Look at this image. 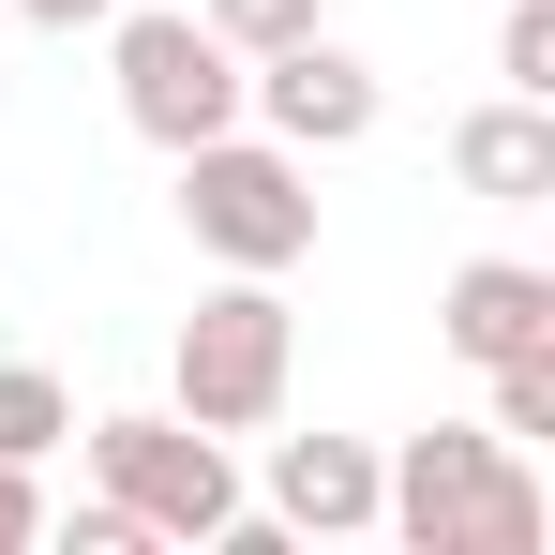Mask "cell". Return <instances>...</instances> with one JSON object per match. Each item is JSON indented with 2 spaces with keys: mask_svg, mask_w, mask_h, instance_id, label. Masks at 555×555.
Returning <instances> with one entry per match:
<instances>
[{
  "mask_svg": "<svg viewBox=\"0 0 555 555\" xmlns=\"http://www.w3.org/2000/svg\"><path fill=\"white\" fill-rule=\"evenodd\" d=\"M241 61H271V46H300V30H331V0H195Z\"/></svg>",
  "mask_w": 555,
  "mask_h": 555,
  "instance_id": "12",
  "label": "cell"
},
{
  "mask_svg": "<svg viewBox=\"0 0 555 555\" xmlns=\"http://www.w3.org/2000/svg\"><path fill=\"white\" fill-rule=\"evenodd\" d=\"M105 30H120V120L151 151H195L241 120V46L210 15H105Z\"/></svg>",
  "mask_w": 555,
  "mask_h": 555,
  "instance_id": "5",
  "label": "cell"
},
{
  "mask_svg": "<svg viewBox=\"0 0 555 555\" xmlns=\"http://www.w3.org/2000/svg\"><path fill=\"white\" fill-rule=\"evenodd\" d=\"M495 91H541V105H555V0H511V30H495Z\"/></svg>",
  "mask_w": 555,
  "mask_h": 555,
  "instance_id": "13",
  "label": "cell"
},
{
  "mask_svg": "<svg viewBox=\"0 0 555 555\" xmlns=\"http://www.w3.org/2000/svg\"><path fill=\"white\" fill-rule=\"evenodd\" d=\"M271 526L285 541H361L375 526V451L361 436H271Z\"/></svg>",
  "mask_w": 555,
  "mask_h": 555,
  "instance_id": "9",
  "label": "cell"
},
{
  "mask_svg": "<svg viewBox=\"0 0 555 555\" xmlns=\"http://www.w3.org/2000/svg\"><path fill=\"white\" fill-rule=\"evenodd\" d=\"M241 105H256V120H271L285 151H300V166H315V151H361L375 135V61L361 46H331V30H300V46H271V61H256V76H241Z\"/></svg>",
  "mask_w": 555,
  "mask_h": 555,
  "instance_id": "6",
  "label": "cell"
},
{
  "mask_svg": "<svg viewBox=\"0 0 555 555\" xmlns=\"http://www.w3.org/2000/svg\"><path fill=\"white\" fill-rule=\"evenodd\" d=\"M181 225L195 256H225V271H300L315 256V166L285 151V135H195L181 151Z\"/></svg>",
  "mask_w": 555,
  "mask_h": 555,
  "instance_id": "3",
  "label": "cell"
},
{
  "mask_svg": "<svg viewBox=\"0 0 555 555\" xmlns=\"http://www.w3.org/2000/svg\"><path fill=\"white\" fill-rule=\"evenodd\" d=\"M15 541H46V495H30V465H0V555Z\"/></svg>",
  "mask_w": 555,
  "mask_h": 555,
  "instance_id": "14",
  "label": "cell"
},
{
  "mask_svg": "<svg viewBox=\"0 0 555 555\" xmlns=\"http://www.w3.org/2000/svg\"><path fill=\"white\" fill-rule=\"evenodd\" d=\"M480 390H495V421H480V436H511V451H541V436H555V346L480 361Z\"/></svg>",
  "mask_w": 555,
  "mask_h": 555,
  "instance_id": "11",
  "label": "cell"
},
{
  "mask_svg": "<svg viewBox=\"0 0 555 555\" xmlns=\"http://www.w3.org/2000/svg\"><path fill=\"white\" fill-rule=\"evenodd\" d=\"M181 421L195 436H271L285 421V375H300V315H285V271H225L181 315Z\"/></svg>",
  "mask_w": 555,
  "mask_h": 555,
  "instance_id": "2",
  "label": "cell"
},
{
  "mask_svg": "<svg viewBox=\"0 0 555 555\" xmlns=\"http://www.w3.org/2000/svg\"><path fill=\"white\" fill-rule=\"evenodd\" d=\"M91 480L135 511V541H225L241 526V480H225V436H195L181 405L151 421V405H120L91 421Z\"/></svg>",
  "mask_w": 555,
  "mask_h": 555,
  "instance_id": "4",
  "label": "cell"
},
{
  "mask_svg": "<svg viewBox=\"0 0 555 555\" xmlns=\"http://www.w3.org/2000/svg\"><path fill=\"white\" fill-rule=\"evenodd\" d=\"M436 346H451L465 375L555 346V271H526V256H465V271L436 285Z\"/></svg>",
  "mask_w": 555,
  "mask_h": 555,
  "instance_id": "7",
  "label": "cell"
},
{
  "mask_svg": "<svg viewBox=\"0 0 555 555\" xmlns=\"http://www.w3.org/2000/svg\"><path fill=\"white\" fill-rule=\"evenodd\" d=\"M15 15H30V30H105L120 0H15Z\"/></svg>",
  "mask_w": 555,
  "mask_h": 555,
  "instance_id": "15",
  "label": "cell"
},
{
  "mask_svg": "<svg viewBox=\"0 0 555 555\" xmlns=\"http://www.w3.org/2000/svg\"><path fill=\"white\" fill-rule=\"evenodd\" d=\"M61 436H76V390L46 361H0V465H46Z\"/></svg>",
  "mask_w": 555,
  "mask_h": 555,
  "instance_id": "10",
  "label": "cell"
},
{
  "mask_svg": "<svg viewBox=\"0 0 555 555\" xmlns=\"http://www.w3.org/2000/svg\"><path fill=\"white\" fill-rule=\"evenodd\" d=\"M451 181L480 195V210H541L555 195V105L541 91H495L451 120Z\"/></svg>",
  "mask_w": 555,
  "mask_h": 555,
  "instance_id": "8",
  "label": "cell"
},
{
  "mask_svg": "<svg viewBox=\"0 0 555 555\" xmlns=\"http://www.w3.org/2000/svg\"><path fill=\"white\" fill-rule=\"evenodd\" d=\"M375 526H390L405 555H541V541H555V495L526 480L511 436L436 421V436L375 451Z\"/></svg>",
  "mask_w": 555,
  "mask_h": 555,
  "instance_id": "1",
  "label": "cell"
}]
</instances>
